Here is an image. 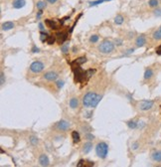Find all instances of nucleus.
Returning <instances> with one entry per match:
<instances>
[{"label":"nucleus","instance_id":"4","mask_svg":"<svg viewBox=\"0 0 161 167\" xmlns=\"http://www.w3.org/2000/svg\"><path fill=\"white\" fill-rule=\"evenodd\" d=\"M98 95L95 93V92H89L87 93L84 98H83V104L86 107H89V106H92V104H93V101L95 100V98L97 97Z\"/></svg>","mask_w":161,"mask_h":167},{"label":"nucleus","instance_id":"37","mask_svg":"<svg viewBox=\"0 0 161 167\" xmlns=\"http://www.w3.org/2000/svg\"><path fill=\"white\" fill-rule=\"evenodd\" d=\"M92 115H93V111H86V112L84 113V116H85L86 118H91Z\"/></svg>","mask_w":161,"mask_h":167},{"label":"nucleus","instance_id":"21","mask_svg":"<svg viewBox=\"0 0 161 167\" xmlns=\"http://www.w3.org/2000/svg\"><path fill=\"white\" fill-rule=\"evenodd\" d=\"M153 76V71L151 69H146L145 72H144V79L145 80H149L151 79Z\"/></svg>","mask_w":161,"mask_h":167},{"label":"nucleus","instance_id":"11","mask_svg":"<svg viewBox=\"0 0 161 167\" xmlns=\"http://www.w3.org/2000/svg\"><path fill=\"white\" fill-rule=\"evenodd\" d=\"M135 44H136V47L140 48V47H143L145 44H146V38L144 35H140L136 38L135 40Z\"/></svg>","mask_w":161,"mask_h":167},{"label":"nucleus","instance_id":"25","mask_svg":"<svg viewBox=\"0 0 161 167\" xmlns=\"http://www.w3.org/2000/svg\"><path fill=\"white\" fill-rule=\"evenodd\" d=\"M30 143L32 144V145H37L38 143H39V139H38V137L37 136H34V135H32V136H30Z\"/></svg>","mask_w":161,"mask_h":167},{"label":"nucleus","instance_id":"27","mask_svg":"<svg viewBox=\"0 0 161 167\" xmlns=\"http://www.w3.org/2000/svg\"><path fill=\"white\" fill-rule=\"evenodd\" d=\"M36 6H37V9H38V10H43L44 8H46L47 4H46V2H44V1H38L37 4H36Z\"/></svg>","mask_w":161,"mask_h":167},{"label":"nucleus","instance_id":"39","mask_svg":"<svg viewBox=\"0 0 161 167\" xmlns=\"http://www.w3.org/2000/svg\"><path fill=\"white\" fill-rule=\"evenodd\" d=\"M31 51H32V53H39V52H40V49L34 45V46L32 47V50H31Z\"/></svg>","mask_w":161,"mask_h":167},{"label":"nucleus","instance_id":"15","mask_svg":"<svg viewBox=\"0 0 161 167\" xmlns=\"http://www.w3.org/2000/svg\"><path fill=\"white\" fill-rule=\"evenodd\" d=\"M68 34L67 33H64V32H59V33H57L56 34V38H57V41L59 42V43H64V42L67 40V38H68V36H67Z\"/></svg>","mask_w":161,"mask_h":167},{"label":"nucleus","instance_id":"13","mask_svg":"<svg viewBox=\"0 0 161 167\" xmlns=\"http://www.w3.org/2000/svg\"><path fill=\"white\" fill-rule=\"evenodd\" d=\"M25 4H26V1H25V0H14V1L12 2V6H13V8H15V9H20V8L25 6Z\"/></svg>","mask_w":161,"mask_h":167},{"label":"nucleus","instance_id":"35","mask_svg":"<svg viewBox=\"0 0 161 167\" xmlns=\"http://www.w3.org/2000/svg\"><path fill=\"white\" fill-rule=\"evenodd\" d=\"M153 14H154V16H156V17H161V8H156V9L153 11Z\"/></svg>","mask_w":161,"mask_h":167},{"label":"nucleus","instance_id":"28","mask_svg":"<svg viewBox=\"0 0 161 167\" xmlns=\"http://www.w3.org/2000/svg\"><path fill=\"white\" fill-rule=\"evenodd\" d=\"M104 1H108V0H96V1H91V2H89V4H90V7H92V6H97V5H99V4H101V3L104 2Z\"/></svg>","mask_w":161,"mask_h":167},{"label":"nucleus","instance_id":"7","mask_svg":"<svg viewBox=\"0 0 161 167\" xmlns=\"http://www.w3.org/2000/svg\"><path fill=\"white\" fill-rule=\"evenodd\" d=\"M45 23L47 24V26L51 29H54V30H57L60 26V24H62L61 22H58L57 19H54V20H50V19H46Z\"/></svg>","mask_w":161,"mask_h":167},{"label":"nucleus","instance_id":"10","mask_svg":"<svg viewBox=\"0 0 161 167\" xmlns=\"http://www.w3.org/2000/svg\"><path fill=\"white\" fill-rule=\"evenodd\" d=\"M39 164L41 166H49L50 165V160L46 154H41L39 156Z\"/></svg>","mask_w":161,"mask_h":167},{"label":"nucleus","instance_id":"30","mask_svg":"<svg viewBox=\"0 0 161 167\" xmlns=\"http://www.w3.org/2000/svg\"><path fill=\"white\" fill-rule=\"evenodd\" d=\"M148 5L150 7H157L159 5V1L158 0H149L148 1Z\"/></svg>","mask_w":161,"mask_h":167},{"label":"nucleus","instance_id":"46","mask_svg":"<svg viewBox=\"0 0 161 167\" xmlns=\"http://www.w3.org/2000/svg\"><path fill=\"white\" fill-rule=\"evenodd\" d=\"M47 1H48L50 4H55V3H56L58 0H47Z\"/></svg>","mask_w":161,"mask_h":167},{"label":"nucleus","instance_id":"42","mask_svg":"<svg viewBox=\"0 0 161 167\" xmlns=\"http://www.w3.org/2000/svg\"><path fill=\"white\" fill-rule=\"evenodd\" d=\"M137 148H138V143H137V142H133V143H132V145H131V149L136 150Z\"/></svg>","mask_w":161,"mask_h":167},{"label":"nucleus","instance_id":"22","mask_svg":"<svg viewBox=\"0 0 161 167\" xmlns=\"http://www.w3.org/2000/svg\"><path fill=\"white\" fill-rule=\"evenodd\" d=\"M152 38L154 39V40H156V41H159L161 40V31L158 29V30H156L153 34H152Z\"/></svg>","mask_w":161,"mask_h":167},{"label":"nucleus","instance_id":"31","mask_svg":"<svg viewBox=\"0 0 161 167\" xmlns=\"http://www.w3.org/2000/svg\"><path fill=\"white\" fill-rule=\"evenodd\" d=\"M48 34L47 33H44L43 31L41 32V34H40V40L42 42H47V40H48Z\"/></svg>","mask_w":161,"mask_h":167},{"label":"nucleus","instance_id":"40","mask_svg":"<svg viewBox=\"0 0 161 167\" xmlns=\"http://www.w3.org/2000/svg\"><path fill=\"white\" fill-rule=\"evenodd\" d=\"M64 84H65V82H64V81H62V80H60V81H58V82H57V87H58L59 89H62V88L64 87Z\"/></svg>","mask_w":161,"mask_h":167},{"label":"nucleus","instance_id":"36","mask_svg":"<svg viewBox=\"0 0 161 167\" xmlns=\"http://www.w3.org/2000/svg\"><path fill=\"white\" fill-rule=\"evenodd\" d=\"M85 136H86V138H87L88 140H90V141H91V140H93V139L95 138V136H94L92 133H89V132H88V133H86V135H85Z\"/></svg>","mask_w":161,"mask_h":167},{"label":"nucleus","instance_id":"3","mask_svg":"<svg viewBox=\"0 0 161 167\" xmlns=\"http://www.w3.org/2000/svg\"><path fill=\"white\" fill-rule=\"evenodd\" d=\"M73 71L75 74V79L78 83H80L86 78V72L80 68V66H73Z\"/></svg>","mask_w":161,"mask_h":167},{"label":"nucleus","instance_id":"26","mask_svg":"<svg viewBox=\"0 0 161 167\" xmlns=\"http://www.w3.org/2000/svg\"><path fill=\"white\" fill-rule=\"evenodd\" d=\"M61 52L63 53V54H68L69 53V45L66 43V44H63L62 46H61Z\"/></svg>","mask_w":161,"mask_h":167},{"label":"nucleus","instance_id":"6","mask_svg":"<svg viewBox=\"0 0 161 167\" xmlns=\"http://www.w3.org/2000/svg\"><path fill=\"white\" fill-rule=\"evenodd\" d=\"M44 68H45V66H44L43 63L40 62V61H36V62H33L31 64L30 71L35 73V74H38V73H41L44 70Z\"/></svg>","mask_w":161,"mask_h":167},{"label":"nucleus","instance_id":"44","mask_svg":"<svg viewBox=\"0 0 161 167\" xmlns=\"http://www.w3.org/2000/svg\"><path fill=\"white\" fill-rule=\"evenodd\" d=\"M84 162H85L84 160H80V162L78 163V165H77V166L80 167V166H83V165H85V163H84Z\"/></svg>","mask_w":161,"mask_h":167},{"label":"nucleus","instance_id":"34","mask_svg":"<svg viewBox=\"0 0 161 167\" xmlns=\"http://www.w3.org/2000/svg\"><path fill=\"white\" fill-rule=\"evenodd\" d=\"M5 81H6V79H5V75H4L3 72H1V74H0V85L3 86V85L5 84Z\"/></svg>","mask_w":161,"mask_h":167},{"label":"nucleus","instance_id":"41","mask_svg":"<svg viewBox=\"0 0 161 167\" xmlns=\"http://www.w3.org/2000/svg\"><path fill=\"white\" fill-rule=\"evenodd\" d=\"M114 44H115L116 46H121V45H122V40H121V39H115Z\"/></svg>","mask_w":161,"mask_h":167},{"label":"nucleus","instance_id":"2","mask_svg":"<svg viewBox=\"0 0 161 167\" xmlns=\"http://www.w3.org/2000/svg\"><path fill=\"white\" fill-rule=\"evenodd\" d=\"M114 45L115 44H113L112 42L105 40L99 46V51L102 54H109L114 50Z\"/></svg>","mask_w":161,"mask_h":167},{"label":"nucleus","instance_id":"8","mask_svg":"<svg viewBox=\"0 0 161 167\" xmlns=\"http://www.w3.org/2000/svg\"><path fill=\"white\" fill-rule=\"evenodd\" d=\"M70 126L71 124L67 121V120H64V119H62L60 120L58 123H57V128L61 130V131H67L69 128H70Z\"/></svg>","mask_w":161,"mask_h":167},{"label":"nucleus","instance_id":"47","mask_svg":"<svg viewBox=\"0 0 161 167\" xmlns=\"http://www.w3.org/2000/svg\"><path fill=\"white\" fill-rule=\"evenodd\" d=\"M159 30H160V31H161V26H160V27H159Z\"/></svg>","mask_w":161,"mask_h":167},{"label":"nucleus","instance_id":"14","mask_svg":"<svg viewBox=\"0 0 161 167\" xmlns=\"http://www.w3.org/2000/svg\"><path fill=\"white\" fill-rule=\"evenodd\" d=\"M151 158L155 162H161V150H155L151 154Z\"/></svg>","mask_w":161,"mask_h":167},{"label":"nucleus","instance_id":"45","mask_svg":"<svg viewBox=\"0 0 161 167\" xmlns=\"http://www.w3.org/2000/svg\"><path fill=\"white\" fill-rule=\"evenodd\" d=\"M39 28H40L41 31H44V25H43V23H39Z\"/></svg>","mask_w":161,"mask_h":167},{"label":"nucleus","instance_id":"29","mask_svg":"<svg viewBox=\"0 0 161 167\" xmlns=\"http://www.w3.org/2000/svg\"><path fill=\"white\" fill-rule=\"evenodd\" d=\"M95 73H96V70H93V69H90V70L86 71V78H87V79H90Z\"/></svg>","mask_w":161,"mask_h":167},{"label":"nucleus","instance_id":"17","mask_svg":"<svg viewBox=\"0 0 161 167\" xmlns=\"http://www.w3.org/2000/svg\"><path fill=\"white\" fill-rule=\"evenodd\" d=\"M86 62H87V58L86 57H80V58L76 59L74 62L71 63V65H72V67L73 66H80L82 64H84V63Z\"/></svg>","mask_w":161,"mask_h":167},{"label":"nucleus","instance_id":"24","mask_svg":"<svg viewBox=\"0 0 161 167\" xmlns=\"http://www.w3.org/2000/svg\"><path fill=\"white\" fill-rule=\"evenodd\" d=\"M123 21H124V18H123L122 15H116L115 18H114V23L116 25H121L123 23Z\"/></svg>","mask_w":161,"mask_h":167},{"label":"nucleus","instance_id":"12","mask_svg":"<svg viewBox=\"0 0 161 167\" xmlns=\"http://www.w3.org/2000/svg\"><path fill=\"white\" fill-rule=\"evenodd\" d=\"M14 26H15V25H14L13 22H11V21H7V22H5V23H3V24L1 25V29H2L3 31H9V30L13 29Z\"/></svg>","mask_w":161,"mask_h":167},{"label":"nucleus","instance_id":"9","mask_svg":"<svg viewBox=\"0 0 161 167\" xmlns=\"http://www.w3.org/2000/svg\"><path fill=\"white\" fill-rule=\"evenodd\" d=\"M44 79L47 80V81H51V82L56 81V80L58 79V74H57L56 72H53V71L47 72V73H45V75H44Z\"/></svg>","mask_w":161,"mask_h":167},{"label":"nucleus","instance_id":"43","mask_svg":"<svg viewBox=\"0 0 161 167\" xmlns=\"http://www.w3.org/2000/svg\"><path fill=\"white\" fill-rule=\"evenodd\" d=\"M42 13H43V10H39L38 11V13H37V19L39 20L41 18V16H42Z\"/></svg>","mask_w":161,"mask_h":167},{"label":"nucleus","instance_id":"19","mask_svg":"<svg viewBox=\"0 0 161 167\" xmlns=\"http://www.w3.org/2000/svg\"><path fill=\"white\" fill-rule=\"evenodd\" d=\"M126 125H127L130 129H135V128H137V126H138V121L131 119V120H128V121L126 122Z\"/></svg>","mask_w":161,"mask_h":167},{"label":"nucleus","instance_id":"20","mask_svg":"<svg viewBox=\"0 0 161 167\" xmlns=\"http://www.w3.org/2000/svg\"><path fill=\"white\" fill-rule=\"evenodd\" d=\"M72 138H73L74 143H79V142L80 141V134H79V132H78V131H76V130L72 132Z\"/></svg>","mask_w":161,"mask_h":167},{"label":"nucleus","instance_id":"18","mask_svg":"<svg viewBox=\"0 0 161 167\" xmlns=\"http://www.w3.org/2000/svg\"><path fill=\"white\" fill-rule=\"evenodd\" d=\"M69 104H70L71 108L75 109V108H77L78 105H79V100H78L77 98H72V99L70 100V102H69Z\"/></svg>","mask_w":161,"mask_h":167},{"label":"nucleus","instance_id":"33","mask_svg":"<svg viewBox=\"0 0 161 167\" xmlns=\"http://www.w3.org/2000/svg\"><path fill=\"white\" fill-rule=\"evenodd\" d=\"M99 41V36L98 35H93L90 37V42L91 43H97Z\"/></svg>","mask_w":161,"mask_h":167},{"label":"nucleus","instance_id":"38","mask_svg":"<svg viewBox=\"0 0 161 167\" xmlns=\"http://www.w3.org/2000/svg\"><path fill=\"white\" fill-rule=\"evenodd\" d=\"M134 52V49L133 48H131V49H129V50H127L124 54H123V56H128V55H130V54H132Z\"/></svg>","mask_w":161,"mask_h":167},{"label":"nucleus","instance_id":"16","mask_svg":"<svg viewBox=\"0 0 161 167\" xmlns=\"http://www.w3.org/2000/svg\"><path fill=\"white\" fill-rule=\"evenodd\" d=\"M93 149V143L89 140L88 142H86L85 144H84V146H83V152L85 153V154H88L91 150Z\"/></svg>","mask_w":161,"mask_h":167},{"label":"nucleus","instance_id":"1","mask_svg":"<svg viewBox=\"0 0 161 167\" xmlns=\"http://www.w3.org/2000/svg\"><path fill=\"white\" fill-rule=\"evenodd\" d=\"M96 152L100 158L104 159L108 153V145L105 142H99L96 146Z\"/></svg>","mask_w":161,"mask_h":167},{"label":"nucleus","instance_id":"23","mask_svg":"<svg viewBox=\"0 0 161 167\" xmlns=\"http://www.w3.org/2000/svg\"><path fill=\"white\" fill-rule=\"evenodd\" d=\"M101 98H102V96H101V95H98L96 98H95V100L93 101V104H92V107H96L98 104H99V103L101 102Z\"/></svg>","mask_w":161,"mask_h":167},{"label":"nucleus","instance_id":"32","mask_svg":"<svg viewBox=\"0 0 161 167\" xmlns=\"http://www.w3.org/2000/svg\"><path fill=\"white\" fill-rule=\"evenodd\" d=\"M56 36H49L48 37V40H47V44L48 45H53L54 43H55V41H56Z\"/></svg>","mask_w":161,"mask_h":167},{"label":"nucleus","instance_id":"5","mask_svg":"<svg viewBox=\"0 0 161 167\" xmlns=\"http://www.w3.org/2000/svg\"><path fill=\"white\" fill-rule=\"evenodd\" d=\"M154 105V102L153 101H148V100H144V101H141L140 103L138 104V108L140 110L143 111H146V110H149L153 107Z\"/></svg>","mask_w":161,"mask_h":167}]
</instances>
